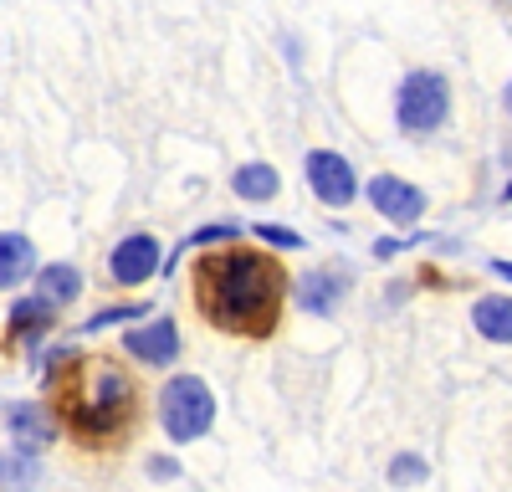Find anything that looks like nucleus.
<instances>
[{"mask_svg":"<svg viewBox=\"0 0 512 492\" xmlns=\"http://www.w3.org/2000/svg\"><path fill=\"white\" fill-rule=\"evenodd\" d=\"M282 298H287V272L267 252H251V246H226V252L195 267V303L205 323L226 328V334H246V339L272 334Z\"/></svg>","mask_w":512,"mask_h":492,"instance_id":"1","label":"nucleus"},{"mask_svg":"<svg viewBox=\"0 0 512 492\" xmlns=\"http://www.w3.org/2000/svg\"><path fill=\"white\" fill-rule=\"evenodd\" d=\"M52 359V395L77 441H118L128 426H139V385L123 364L72 349H57Z\"/></svg>","mask_w":512,"mask_h":492,"instance_id":"2","label":"nucleus"},{"mask_svg":"<svg viewBox=\"0 0 512 492\" xmlns=\"http://www.w3.org/2000/svg\"><path fill=\"white\" fill-rule=\"evenodd\" d=\"M159 426L175 446L200 441L210 426H216V395H210V385L200 375H175L159 390Z\"/></svg>","mask_w":512,"mask_h":492,"instance_id":"3","label":"nucleus"},{"mask_svg":"<svg viewBox=\"0 0 512 492\" xmlns=\"http://www.w3.org/2000/svg\"><path fill=\"white\" fill-rule=\"evenodd\" d=\"M395 113H400V129L405 134H436L446 113H451V88L441 72H410L400 82V98H395Z\"/></svg>","mask_w":512,"mask_h":492,"instance_id":"4","label":"nucleus"},{"mask_svg":"<svg viewBox=\"0 0 512 492\" xmlns=\"http://www.w3.org/2000/svg\"><path fill=\"white\" fill-rule=\"evenodd\" d=\"M159 267H164V252H159V236H149V231L123 236L113 246V257H108V277L118 287H144Z\"/></svg>","mask_w":512,"mask_h":492,"instance_id":"5","label":"nucleus"},{"mask_svg":"<svg viewBox=\"0 0 512 492\" xmlns=\"http://www.w3.org/2000/svg\"><path fill=\"white\" fill-rule=\"evenodd\" d=\"M308 185L323 205H349L359 195V180H354V164L333 149H313L308 154Z\"/></svg>","mask_w":512,"mask_h":492,"instance_id":"6","label":"nucleus"},{"mask_svg":"<svg viewBox=\"0 0 512 492\" xmlns=\"http://www.w3.org/2000/svg\"><path fill=\"white\" fill-rule=\"evenodd\" d=\"M123 349L134 354L139 364L164 369V364L180 359V328H175V318H149L144 328H128V334H123Z\"/></svg>","mask_w":512,"mask_h":492,"instance_id":"7","label":"nucleus"},{"mask_svg":"<svg viewBox=\"0 0 512 492\" xmlns=\"http://www.w3.org/2000/svg\"><path fill=\"white\" fill-rule=\"evenodd\" d=\"M6 431H11V451H26V457H41L52 446V410L41 400H16L6 410Z\"/></svg>","mask_w":512,"mask_h":492,"instance_id":"8","label":"nucleus"},{"mask_svg":"<svg viewBox=\"0 0 512 492\" xmlns=\"http://www.w3.org/2000/svg\"><path fill=\"white\" fill-rule=\"evenodd\" d=\"M369 205L384 216V221H415L420 211H425V195H420V185H410V180H400V175H374L369 180Z\"/></svg>","mask_w":512,"mask_h":492,"instance_id":"9","label":"nucleus"},{"mask_svg":"<svg viewBox=\"0 0 512 492\" xmlns=\"http://www.w3.org/2000/svg\"><path fill=\"white\" fill-rule=\"evenodd\" d=\"M349 272H328V267H318V272H308V277H297V308L303 313H313V318H328V313H338V303L349 298Z\"/></svg>","mask_w":512,"mask_h":492,"instance_id":"10","label":"nucleus"},{"mask_svg":"<svg viewBox=\"0 0 512 492\" xmlns=\"http://www.w3.org/2000/svg\"><path fill=\"white\" fill-rule=\"evenodd\" d=\"M36 272V252L21 231H0V287H21Z\"/></svg>","mask_w":512,"mask_h":492,"instance_id":"11","label":"nucleus"},{"mask_svg":"<svg viewBox=\"0 0 512 492\" xmlns=\"http://www.w3.org/2000/svg\"><path fill=\"white\" fill-rule=\"evenodd\" d=\"M77 293H82V272L72 262H52V267L36 272V298L47 308H67Z\"/></svg>","mask_w":512,"mask_h":492,"instance_id":"12","label":"nucleus"},{"mask_svg":"<svg viewBox=\"0 0 512 492\" xmlns=\"http://www.w3.org/2000/svg\"><path fill=\"white\" fill-rule=\"evenodd\" d=\"M52 313H57V308H47L41 298H21V303L11 308V318H6V339L31 344V339H41V334H52Z\"/></svg>","mask_w":512,"mask_h":492,"instance_id":"13","label":"nucleus"},{"mask_svg":"<svg viewBox=\"0 0 512 492\" xmlns=\"http://www.w3.org/2000/svg\"><path fill=\"white\" fill-rule=\"evenodd\" d=\"M472 323H477V334H482V339H492V344H512V298H502V293L477 298Z\"/></svg>","mask_w":512,"mask_h":492,"instance_id":"14","label":"nucleus"},{"mask_svg":"<svg viewBox=\"0 0 512 492\" xmlns=\"http://www.w3.org/2000/svg\"><path fill=\"white\" fill-rule=\"evenodd\" d=\"M231 190L241 200H272L282 190V175L272 170V164H241V170L231 175Z\"/></svg>","mask_w":512,"mask_h":492,"instance_id":"15","label":"nucleus"},{"mask_svg":"<svg viewBox=\"0 0 512 492\" xmlns=\"http://www.w3.org/2000/svg\"><path fill=\"white\" fill-rule=\"evenodd\" d=\"M231 236H241V226H236V221H216V226H200L195 236H185V241L175 246V252L164 257V272L175 277V267H180V257H185V252H195V246H216V241H231Z\"/></svg>","mask_w":512,"mask_h":492,"instance_id":"16","label":"nucleus"},{"mask_svg":"<svg viewBox=\"0 0 512 492\" xmlns=\"http://www.w3.org/2000/svg\"><path fill=\"white\" fill-rule=\"evenodd\" d=\"M36 477H41V462H36V457H26V451H0V487L31 492Z\"/></svg>","mask_w":512,"mask_h":492,"instance_id":"17","label":"nucleus"},{"mask_svg":"<svg viewBox=\"0 0 512 492\" xmlns=\"http://www.w3.org/2000/svg\"><path fill=\"white\" fill-rule=\"evenodd\" d=\"M251 236L267 241V246H282V252H303V246H308V236H297L292 226H267V221H256Z\"/></svg>","mask_w":512,"mask_h":492,"instance_id":"18","label":"nucleus"},{"mask_svg":"<svg viewBox=\"0 0 512 492\" xmlns=\"http://www.w3.org/2000/svg\"><path fill=\"white\" fill-rule=\"evenodd\" d=\"M149 313V303H134V308H103V313H93L88 323H82V334H103V328H113V323H123V318H144Z\"/></svg>","mask_w":512,"mask_h":492,"instance_id":"19","label":"nucleus"},{"mask_svg":"<svg viewBox=\"0 0 512 492\" xmlns=\"http://www.w3.org/2000/svg\"><path fill=\"white\" fill-rule=\"evenodd\" d=\"M425 472H431V467H425L420 457H395L390 462V482L395 487H415V482H425Z\"/></svg>","mask_w":512,"mask_h":492,"instance_id":"20","label":"nucleus"},{"mask_svg":"<svg viewBox=\"0 0 512 492\" xmlns=\"http://www.w3.org/2000/svg\"><path fill=\"white\" fill-rule=\"evenodd\" d=\"M149 477H154V482L180 477V462H175V457H149Z\"/></svg>","mask_w":512,"mask_h":492,"instance_id":"21","label":"nucleus"},{"mask_svg":"<svg viewBox=\"0 0 512 492\" xmlns=\"http://www.w3.org/2000/svg\"><path fill=\"white\" fill-rule=\"evenodd\" d=\"M492 272H497V277H507V282H512V262H502V257H497V262H492Z\"/></svg>","mask_w":512,"mask_h":492,"instance_id":"22","label":"nucleus"},{"mask_svg":"<svg viewBox=\"0 0 512 492\" xmlns=\"http://www.w3.org/2000/svg\"><path fill=\"white\" fill-rule=\"evenodd\" d=\"M507 113H512V82H507Z\"/></svg>","mask_w":512,"mask_h":492,"instance_id":"23","label":"nucleus"},{"mask_svg":"<svg viewBox=\"0 0 512 492\" xmlns=\"http://www.w3.org/2000/svg\"><path fill=\"white\" fill-rule=\"evenodd\" d=\"M502 200H512V180H507V190H502Z\"/></svg>","mask_w":512,"mask_h":492,"instance_id":"24","label":"nucleus"}]
</instances>
